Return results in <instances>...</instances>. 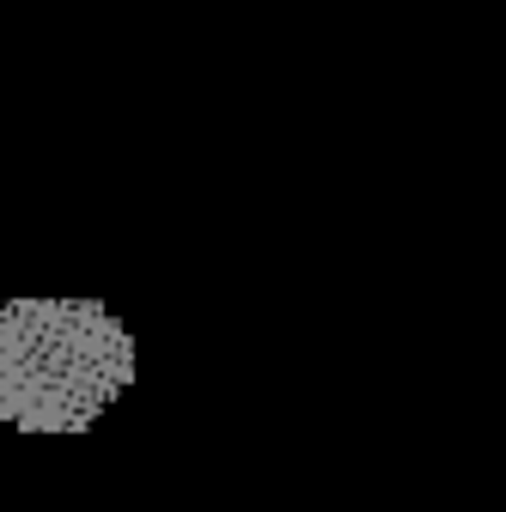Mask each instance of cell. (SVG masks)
<instances>
[{
    "label": "cell",
    "mask_w": 506,
    "mask_h": 512,
    "mask_svg": "<svg viewBox=\"0 0 506 512\" xmlns=\"http://www.w3.org/2000/svg\"><path fill=\"white\" fill-rule=\"evenodd\" d=\"M141 378V336L104 299L0 305V427L25 439L92 433Z\"/></svg>",
    "instance_id": "cell-1"
}]
</instances>
